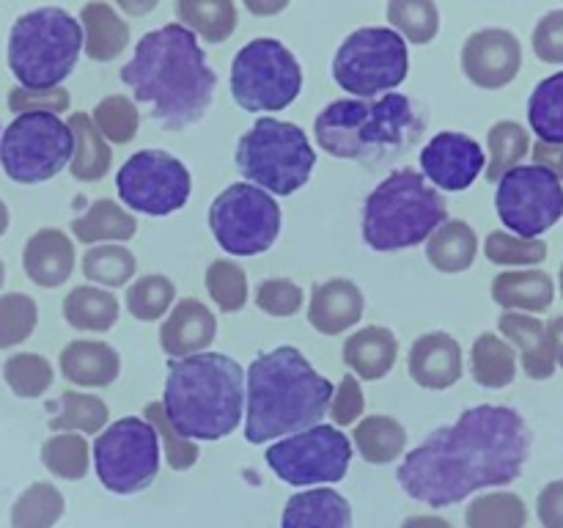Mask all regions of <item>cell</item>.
Wrapping results in <instances>:
<instances>
[{
  "instance_id": "obj_48",
  "label": "cell",
  "mask_w": 563,
  "mask_h": 528,
  "mask_svg": "<svg viewBox=\"0 0 563 528\" xmlns=\"http://www.w3.org/2000/svg\"><path fill=\"white\" fill-rule=\"evenodd\" d=\"M91 121L104 141L130 143L137 135L141 116H137V108L132 99L113 94V97H104L102 102H97Z\"/></svg>"
},
{
  "instance_id": "obj_16",
  "label": "cell",
  "mask_w": 563,
  "mask_h": 528,
  "mask_svg": "<svg viewBox=\"0 0 563 528\" xmlns=\"http://www.w3.org/2000/svg\"><path fill=\"white\" fill-rule=\"evenodd\" d=\"M115 190L135 212L163 218L185 207L192 193V176L174 154L163 148H141L121 165Z\"/></svg>"
},
{
  "instance_id": "obj_64",
  "label": "cell",
  "mask_w": 563,
  "mask_h": 528,
  "mask_svg": "<svg viewBox=\"0 0 563 528\" xmlns=\"http://www.w3.org/2000/svg\"><path fill=\"white\" fill-rule=\"evenodd\" d=\"M0 132H3V130H0Z\"/></svg>"
},
{
  "instance_id": "obj_9",
  "label": "cell",
  "mask_w": 563,
  "mask_h": 528,
  "mask_svg": "<svg viewBox=\"0 0 563 528\" xmlns=\"http://www.w3.org/2000/svg\"><path fill=\"white\" fill-rule=\"evenodd\" d=\"M300 91V61L278 38H253L231 61V97L247 113L289 108Z\"/></svg>"
},
{
  "instance_id": "obj_58",
  "label": "cell",
  "mask_w": 563,
  "mask_h": 528,
  "mask_svg": "<svg viewBox=\"0 0 563 528\" xmlns=\"http://www.w3.org/2000/svg\"><path fill=\"white\" fill-rule=\"evenodd\" d=\"M401 528H451V522L438 515H416L407 517V520L401 522Z\"/></svg>"
},
{
  "instance_id": "obj_35",
  "label": "cell",
  "mask_w": 563,
  "mask_h": 528,
  "mask_svg": "<svg viewBox=\"0 0 563 528\" xmlns=\"http://www.w3.org/2000/svg\"><path fill=\"white\" fill-rule=\"evenodd\" d=\"M119 311L113 292L97 289V286H75L64 300V319L75 330L104 333L119 322Z\"/></svg>"
},
{
  "instance_id": "obj_45",
  "label": "cell",
  "mask_w": 563,
  "mask_h": 528,
  "mask_svg": "<svg viewBox=\"0 0 563 528\" xmlns=\"http://www.w3.org/2000/svg\"><path fill=\"white\" fill-rule=\"evenodd\" d=\"M174 297V280L165 278V275H143L126 289V311L141 322H154L170 311Z\"/></svg>"
},
{
  "instance_id": "obj_3",
  "label": "cell",
  "mask_w": 563,
  "mask_h": 528,
  "mask_svg": "<svg viewBox=\"0 0 563 528\" xmlns=\"http://www.w3.org/2000/svg\"><path fill=\"white\" fill-rule=\"evenodd\" d=\"M333 391L297 346L264 352L245 372V440L258 446L317 427Z\"/></svg>"
},
{
  "instance_id": "obj_25",
  "label": "cell",
  "mask_w": 563,
  "mask_h": 528,
  "mask_svg": "<svg viewBox=\"0 0 563 528\" xmlns=\"http://www.w3.org/2000/svg\"><path fill=\"white\" fill-rule=\"evenodd\" d=\"M399 361V339L383 324L355 330L344 344V363L361 380H383Z\"/></svg>"
},
{
  "instance_id": "obj_62",
  "label": "cell",
  "mask_w": 563,
  "mask_h": 528,
  "mask_svg": "<svg viewBox=\"0 0 563 528\" xmlns=\"http://www.w3.org/2000/svg\"><path fill=\"white\" fill-rule=\"evenodd\" d=\"M3 280H5V267H3V262H0V286H3Z\"/></svg>"
},
{
  "instance_id": "obj_26",
  "label": "cell",
  "mask_w": 563,
  "mask_h": 528,
  "mask_svg": "<svg viewBox=\"0 0 563 528\" xmlns=\"http://www.w3.org/2000/svg\"><path fill=\"white\" fill-rule=\"evenodd\" d=\"M500 333L509 339V344L520 352L522 369L531 380H550L555 374V358L550 350L548 328L531 314L506 311L498 322Z\"/></svg>"
},
{
  "instance_id": "obj_43",
  "label": "cell",
  "mask_w": 563,
  "mask_h": 528,
  "mask_svg": "<svg viewBox=\"0 0 563 528\" xmlns=\"http://www.w3.org/2000/svg\"><path fill=\"white\" fill-rule=\"evenodd\" d=\"M42 462L53 476L69 479L77 482L88 473V443L82 440V435L75 432H55L53 438L44 440L42 446Z\"/></svg>"
},
{
  "instance_id": "obj_12",
  "label": "cell",
  "mask_w": 563,
  "mask_h": 528,
  "mask_svg": "<svg viewBox=\"0 0 563 528\" xmlns=\"http://www.w3.org/2000/svg\"><path fill=\"white\" fill-rule=\"evenodd\" d=\"M278 201L251 182L229 185L209 207V229L231 256H258L275 245L280 234Z\"/></svg>"
},
{
  "instance_id": "obj_63",
  "label": "cell",
  "mask_w": 563,
  "mask_h": 528,
  "mask_svg": "<svg viewBox=\"0 0 563 528\" xmlns=\"http://www.w3.org/2000/svg\"><path fill=\"white\" fill-rule=\"evenodd\" d=\"M559 280H561V295H563V267H561V278Z\"/></svg>"
},
{
  "instance_id": "obj_29",
  "label": "cell",
  "mask_w": 563,
  "mask_h": 528,
  "mask_svg": "<svg viewBox=\"0 0 563 528\" xmlns=\"http://www.w3.org/2000/svg\"><path fill=\"white\" fill-rule=\"evenodd\" d=\"M71 138H75V154H71L69 170L77 182H99L113 165V152H110L108 141L99 135L93 127L91 116L71 113L66 119Z\"/></svg>"
},
{
  "instance_id": "obj_47",
  "label": "cell",
  "mask_w": 563,
  "mask_h": 528,
  "mask_svg": "<svg viewBox=\"0 0 563 528\" xmlns=\"http://www.w3.org/2000/svg\"><path fill=\"white\" fill-rule=\"evenodd\" d=\"M38 322L36 300L22 292H9L0 297V350L22 344L33 336Z\"/></svg>"
},
{
  "instance_id": "obj_34",
  "label": "cell",
  "mask_w": 563,
  "mask_h": 528,
  "mask_svg": "<svg viewBox=\"0 0 563 528\" xmlns=\"http://www.w3.org/2000/svg\"><path fill=\"white\" fill-rule=\"evenodd\" d=\"M352 443L361 451V457L372 465H388L399 460L407 446V429L390 416H368L355 424Z\"/></svg>"
},
{
  "instance_id": "obj_30",
  "label": "cell",
  "mask_w": 563,
  "mask_h": 528,
  "mask_svg": "<svg viewBox=\"0 0 563 528\" xmlns=\"http://www.w3.org/2000/svg\"><path fill=\"white\" fill-rule=\"evenodd\" d=\"M478 237L465 220H445L427 240V258L440 273H465L476 262Z\"/></svg>"
},
{
  "instance_id": "obj_61",
  "label": "cell",
  "mask_w": 563,
  "mask_h": 528,
  "mask_svg": "<svg viewBox=\"0 0 563 528\" xmlns=\"http://www.w3.org/2000/svg\"><path fill=\"white\" fill-rule=\"evenodd\" d=\"M5 229H9V207L0 201V237L5 234Z\"/></svg>"
},
{
  "instance_id": "obj_33",
  "label": "cell",
  "mask_w": 563,
  "mask_h": 528,
  "mask_svg": "<svg viewBox=\"0 0 563 528\" xmlns=\"http://www.w3.org/2000/svg\"><path fill=\"white\" fill-rule=\"evenodd\" d=\"M179 25L198 33L207 44H223L236 31V6L231 0H179Z\"/></svg>"
},
{
  "instance_id": "obj_52",
  "label": "cell",
  "mask_w": 563,
  "mask_h": 528,
  "mask_svg": "<svg viewBox=\"0 0 563 528\" xmlns=\"http://www.w3.org/2000/svg\"><path fill=\"white\" fill-rule=\"evenodd\" d=\"M71 97L66 88H53V91H27V88H11L9 110L11 113H55L69 110Z\"/></svg>"
},
{
  "instance_id": "obj_17",
  "label": "cell",
  "mask_w": 563,
  "mask_h": 528,
  "mask_svg": "<svg viewBox=\"0 0 563 528\" xmlns=\"http://www.w3.org/2000/svg\"><path fill=\"white\" fill-rule=\"evenodd\" d=\"M423 176L432 187L445 193L467 190L487 168V154L465 132H438L421 152Z\"/></svg>"
},
{
  "instance_id": "obj_23",
  "label": "cell",
  "mask_w": 563,
  "mask_h": 528,
  "mask_svg": "<svg viewBox=\"0 0 563 528\" xmlns=\"http://www.w3.org/2000/svg\"><path fill=\"white\" fill-rule=\"evenodd\" d=\"M280 528H352V506L333 487L302 490L286 501Z\"/></svg>"
},
{
  "instance_id": "obj_27",
  "label": "cell",
  "mask_w": 563,
  "mask_h": 528,
  "mask_svg": "<svg viewBox=\"0 0 563 528\" xmlns=\"http://www.w3.org/2000/svg\"><path fill=\"white\" fill-rule=\"evenodd\" d=\"M555 286L550 273L544 270H509V273L495 275L493 300L500 308H509L517 314H539L553 306Z\"/></svg>"
},
{
  "instance_id": "obj_53",
  "label": "cell",
  "mask_w": 563,
  "mask_h": 528,
  "mask_svg": "<svg viewBox=\"0 0 563 528\" xmlns=\"http://www.w3.org/2000/svg\"><path fill=\"white\" fill-rule=\"evenodd\" d=\"M533 53L544 64H563V9H553L533 28Z\"/></svg>"
},
{
  "instance_id": "obj_41",
  "label": "cell",
  "mask_w": 563,
  "mask_h": 528,
  "mask_svg": "<svg viewBox=\"0 0 563 528\" xmlns=\"http://www.w3.org/2000/svg\"><path fill=\"white\" fill-rule=\"evenodd\" d=\"M82 275L99 286H126L137 270L135 253L126 245H93L82 256Z\"/></svg>"
},
{
  "instance_id": "obj_59",
  "label": "cell",
  "mask_w": 563,
  "mask_h": 528,
  "mask_svg": "<svg viewBox=\"0 0 563 528\" xmlns=\"http://www.w3.org/2000/svg\"><path fill=\"white\" fill-rule=\"evenodd\" d=\"M286 0H273V3H262V0H247L245 3V9L251 11V14H278V11H284L286 9Z\"/></svg>"
},
{
  "instance_id": "obj_44",
  "label": "cell",
  "mask_w": 563,
  "mask_h": 528,
  "mask_svg": "<svg viewBox=\"0 0 563 528\" xmlns=\"http://www.w3.org/2000/svg\"><path fill=\"white\" fill-rule=\"evenodd\" d=\"M3 377L20 399H38L53 385L55 374L47 358L36 352H16L5 361Z\"/></svg>"
},
{
  "instance_id": "obj_10",
  "label": "cell",
  "mask_w": 563,
  "mask_h": 528,
  "mask_svg": "<svg viewBox=\"0 0 563 528\" xmlns=\"http://www.w3.org/2000/svg\"><path fill=\"white\" fill-rule=\"evenodd\" d=\"M410 72L407 42L394 28H357L333 58V80L355 97L374 99L401 86Z\"/></svg>"
},
{
  "instance_id": "obj_36",
  "label": "cell",
  "mask_w": 563,
  "mask_h": 528,
  "mask_svg": "<svg viewBox=\"0 0 563 528\" xmlns=\"http://www.w3.org/2000/svg\"><path fill=\"white\" fill-rule=\"evenodd\" d=\"M528 121L539 143L563 146V72L544 77L528 99Z\"/></svg>"
},
{
  "instance_id": "obj_6",
  "label": "cell",
  "mask_w": 563,
  "mask_h": 528,
  "mask_svg": "<svg viewBox=\"0 0 563 528\" xmlns=\"http://www.w3.org/2000/svg\"><path fill=\"white\" fill-rule=\"evenodd\" d=\"M449 220L438 187L412 168H399L379 182L363 204V240L372 251L390 253L427 242Z\"/></svg>"
},
{
  "instance_id": "obj_31",
  "label": "cell",
  "mask_w": 563,
  "mask_h": 528,
  "mask_svg": "<svg viewBox=\"0 0 563 528\" xmlns=\"http://www.w3.org/2000/svg\"><path fill=\"white\" fill-rule=\"evenodd\" d=\"M471 372L482 388H506L517 377V350L495 333H482L473 341Z\"/></svg>"
},
{
  "instance_id": "obj_57",
  "label": "cell",
  "mask_w": 563,
  "mask_h": 528,
  "mask_svg": "<svg viewBox=\"0 0 563 528\" xmlns=\"http://www.w3.org/2000/svg\"><path fill=\"white\" fill-rule=\"evenodd\" d=\"M548 339H550V350H553V358L559 366H563V314L561 317H553L548 324Z\"/></svg>"
},
{
  "instance_id": "obj_11",
  "label": "cell",
  "mask_w": 563,
  "mask_h": 528,
  "mask_svg": "<svg viewBox=\"0 0 563 528\" xmlns=\"http://www.w3.org/2000/svg\"><path fill=\"white\" fill-rule=\"evenodd\" d=\"M75 154L66 121L55 113H22L0 135V163L16 185H38L58 176Z\"/></svg>"
},
{
  "instance_id": "obj_60",
  "label": "cell",
  "mask_w": 563,
  "mask_h": 528,
  "mask_svg": "<svg viewBox=\"0 0 563 528\" xmlns=\"http://www.w3.org/2000/svg\"><path fill=\"white\" fill-rule=\"evenodd\" d=\"M121 9H126V11H137V14H141V11H152V9H157V3H154V0H148V3H143V6H132V3H121Z\"/></svg>"
},
{
  "instance_id": "obj_46",
  "label": "cell",
  "mask_w": 563,
  "mask_h": 528,
  "mask_svg": "<svg viewBox=\"0 0 563 528\" xmlns=\"http://www.w3.org/2000/svg\"><path fill=\"white\" fill-rule=\"evenodd\" d=\"M207 292L220 311H242L247 302L245 270L236 262H229V258H218V262H212L207 267Z\"/></svg>"
},
{
  "instance_id": "obj_18",
  "label": "cell",
  "mask_w": 563,
  "mask_h": 528,
  "mask_svg": "<svg viewBox=\"0 0 563 528\" xmlns=\"http://www.w3.org/2000/svg\"><path fill=\"white\" fill-rule=\"evenodd\" d=\"M522 66V44L506 28H484L467 36L462 47V69L467 80L487 91L509 86Z\"/></svg>"
},
{
  "instance_id": "obj_5",
  "label": "cell",
  "mask_w": 563,
  "mask_h": 528,
  "mask_svg": "<svg viewBox=\"0 0 563 528\" xmlns=\"http://www.w3.org/2000/svg\"><path fill=\"white\" fill-rule=\"evenodd\" d=\"M427 119L405 94L379 99H335L313 121L317 141L330 157L383 163L421 141Z\"/></svg>"
},
{
  "instance_id": "obj_49",
  "label": "cell",
  "mask_w": 563,
  "mask_h": 528,
  "mask_svg": "<svg viewBox=\"0 0 563 528\" xmlns=\"http://www.w3.org/2000/svg\"><path fill=\"white\" fill-rule=\"evenodd\" d=\"M484 256L504 267H522V264H542L548 258V242L522 240L509 231H493L484 242Z\"/></svg>"
},
{
  "instance_id": "obj_14",
  "label": "cell",
  "mask_w": 563,
  "mask_h": 528,
  "mask_svg": "<svg viewBox=\"0 0 563 528\" xmlns=\"http://www.w3.org/2000/svg\"><path fill=\"white\" fill-rule=\"evenodd\" d=\"M352 462V440L330 424L289 435L267 449V465L291 487L335 484L346 476Z\"/></svg>"
},
{
  "instance_id": "obj_2",
  "label": "cell",
  "mask_w": 563,
  "mask_h": 528,
  "mask_svg": "<svg viewBox=\"0 0 563 528\" xmlns=\"http://www.w3.org/2000/svg\"><path fill=\"white\" fill-rule=\"evenodd\" d=\"M121 80L168 130L201 121L218 88V75L207 64L196 33L179 22L141 36L130 64L121 66Z\"/></svg>"
},
{
  "instance_id": "obj_38",
  "label": "cell",
  "mask_w": 563,
  "mask_h": 528,
  "mask_svg": "<svg viewBox=\"0 0 563 528\" xmlns=\"http://www.w3.org/2000/svg\"><path fill=\"white\" fill-rule=\"evenodd\" d=\"M64 509L66 501L55 484L33 482L11 506V528H53Z\"/></svg>"
},
{
  "instance_id": "obj_7",
  "label": "cell",
  "mask_w": 563,
  "mask_h": 528,
  "mask_svg": "<svg viewBox=\"0 0 563 528\" xmlns=\"http://www.w3.org/2000/svg\"><path fill=\"white\" fill-rule=\"evenodd\" d=\"M82 28L69 11L44 6L22 14L9 33V69L20 88L53 91L75 72Z\"/></svg>"
},
{
  "instance_id": "obj_50",
  "label": "cell",
  "mask_w": 563,
  "mask_h": 528,
  "mask_svg": "<svg viewBox=\"0 0 563 528\" xmlns=\"http://www.w3.org/2000/svg\"><path fill=\"white\" fill-rule=\"evenodd\" d=\"M143 418L154 427L157 438L163 440L165 446V460L174 471H190L198 460V446L192 440H185L174 427H170L168 416L163 410V402H148L146 410H143Z\"/></svg>"
},
{
  "instance_id": "obj_28",
  "label": "cell",
  "mask_w": 563,
  "mask_h": 528,
  "mask_svg": "<svg viewBox=\"0 0 563 528\" xmlns=\"http://www.w3.org/2000/svg\"><path fill=\"white\" fill-rule=\"evenodd\" d=\"M82 50L97 64L115 61L130 42V25L110 3H86L80 11Z\"/></svg>"
},
{
  "instance_id": "obj_1",
  "label": "cell",
  "mask_w": 563,
  "mask_h": 528,
  "mask_svg": "<svg viewBox=\"0 0 563 528\" xmlns=\"http://www.w3.org/2000/svg\"><path fill=\"white\" fill-rule=\"evenodd\" d=\"M531 443L520 410L478 405L412 449L396 479L410 498L443 509L478 490L515 482L531 457Z\"/></svg>"
},
{
  "instance_id": "obj_8",
  "label": "cell",
  "mask_w": 563,
  "mask_h": 528,
  "mask_svg": "<svg viewBox=\"0 0 563 528\" xmlns=\"http://www.w3.org/2000/svg\"><path fill=\"white\" fill-rule=\"evenodd\" d=\"M236 168L251 185L273 196H291L300 190L317 165L311 141L291 121L273 116L258 119L236 143Z\"/></svg>"
},
{
  "instance_id": "obj_13",
  "label": "cell",
  "mask_w": 563,
  "mask_h": 528,
  "mask_svg": "<svg viewBox=\"0 0 563 528\" xmlns=\"http://www.w3.org/2000/svg\"><path fill=\"white\" fill-rule=\"evenodd\" d=\"M93 465L110 493H143L159 473L157 432L146 418H119L93 440Z\"/></svg>"
},
{
  "instance_id": "obj_32",
  "label": "cell",
  "mask_w": 563,
  "mask_h": 528,
  "mask_svg": "<svg viewBox=\"0 0 563 528\" xmlns=\"http://www.w3.org/2000/svg\"><path fill=\"white\" fill-rule=\"evenodd\" d=\"M135 231L137 220L110 198H99L80 218L71 220V234L80 242H126Z\"/></svg>"
},
{
  "instance_id": "obj_15",
  "label": "cell",
  "mask_w": 563,
  "mask_h": 528,
  "mask_svg": "<svg viewBox=\"0 0 563 528\" xmlns=\"http://www.w3.org/2000/svg\"><path fill=\"white\" fill-rule=\"evenodd\" d=\"M495 209L511 234L539 240L563 215L561 179L542 165H517L498 179Z\"/></svg>"
},
{
  "instance_id": "obj_40",
  "label": "cell",
  "mask_w": 563,
  "mask_h": 528,
  "mask_svg": "<svg viewBox=\"0 0 563 528\" xmlns=\"http://www.w3.org/2000/svg\"><path fill=\"white\" fill-rule=\"evenodd\" d=\"M467 528H526L528 526V506L520 495L498 493L478 495L465 512Z\"/></svg>"
},
{
  "instance_id": "obj_20",
  "label": "cell",
  "mask_w": 563,
  "mask_h": 528,
  "mask_svg": "<svg viewBox=\"0 0 563 528\" xmlns=\"http://www.w3.org/2000/svg\"><path fill=\"white\" fill-rule=\"evenodd\" d=\"M410 377L421 388L445 391L460 383L462 377V346L454 336L434 330L421 336L407 355Z\"/></svg>"
},
{
  "instance_id": "obj_56",
  "label": "cell",
  "mask_w": 563,
  "mask_h": 528,
  "mask_svg": "<svg viewBox=\"0 0 563 528\" xmlns=\"http://www.w3.org/2000/svg\"><path fill=\"white\" fill-rule=\"evenodd\" d=\"M533 165H542V168L553 170L559 179H563V146H548V143H537L531 152Z\"/></svg>"
},
{
  "instance_id": "obj_42",
  "label": "cell",
  "mask_w": 563,
  "mask_h": 528,
  "mask_svg": "<svg viewBox=\"0 0 563 528\" xmlns=\"http://www.w3.org/2000/svg\"><path fill=\"white\" fill-rule=\"evenodd\" d=\"M388 20L412 44H429L440 31V9L432 0H390Z\"/></svg>"
},
{
  "instance_id": "obj_37",
  "label": "cell",
  "mask_w": 563,
  "mask_h": 528,
  "mask_svg": "<svg viewBox=\"0 0 563 528\" xmlns=\"http://www.w3.org/2000/svg\"><path fill=\"white\" fill-rule=\"evenodd\" d=\"M110 410L99 396L80 394V391H64L60 394V410L49 418L53 432H75V435H97L108 424Z\"/></svg>"
},
{
  "instance_id": "obj_24",
  "label": "cell",
  "mask_w": 563,
  "mask_h": 528,
  "mask_svg": "<svg viewBox=\"0 0 563 528\" xmlns=\"http://www.w3.org/2000/svg\"><path fill=\"white\" fill-rule=\"evenodd\" d=\"M60 374L82 388H104L121 374V358L104 341L77 339L60 352Z\"/></svg>"
},
{
  "instance_id": "obj_22",
  "label": "cell",
  "mask_w": 563,
  "mask_h": 528,
  "mask_svg": "<svg viewBox=\"0 0 563 528\" xmlns=\"http://www.w3.org/2000/svg\"><path fill=\"white\" fill-rule=\"evenodd\" d=\"M22 267L36 286L55 289L75 270V242L60 229H38L22 251Z\"/></svg>"
},
{
  "instance_id": "obj_55",
  "label": "cell",
  "mask_w": 563,
  "mask_h": 528,
  "mask_svg": "<svg viewBox=\"0 0 563 528\" xmlns=\"http://www.w3.org/2000/svg\"><path fill=\"white\" fill-rule=\"evenodd\" d=\"M537 515L544 528H563V479L544 484L537 498Z\"/></svg>"
},
{
  "instance_id": "obj_21",
  "label": "cell",
  "mask_w": 563,
  "mask_h": 528,
  "mask_svg": "<svg viewBox=\"0 0 563 528\" xmlns=\"http://www.w3.org/2000/svg\"><path fill=\"white\" fill-rule=\"evenodd\" d=\"M363 292L350 278H330L313 286L311 306H308V322L324 336H339L355 328L363 317Z\"/></svg>"
},
{
  "instance_id": "obj_51",
  "label": "cell",
  "mask_w": 563,
  "mask_h": 528,
  "mask_svg": "<svg viewBox=\"0 0 563 528\" xmlns=\"http://www.w3.org/2000/svg\"><path fill=\"white\" fill-rule=\"evenodd\" d=\"M256 306L269 317H295L302 308V289L289 278H267L258 284Z\"/></svg>"
},
{
  "instance_id": "obj_39",
  "label": "cell",
  "mask_w": 563,
  "mask_h": 528,
  "mask_svg": "<svg viewBox=\"0 0 563 528\" xmlns=\"http://www.w3.org/2000/svg\"><path fill=\"white\" fill-rule=\"evenodd\" d=\"M487 148V179L498 182L500 176L509 174L511 168H517V165L531 154V135H528L526 127L517 124V121H498V124L489 127Z\"/></svg>"
},
{
  "instance_id": "obj_4",
  "label": "cell",
  "mask_w": 563,
  "mask_h": 528,
  "mask_svg": "<svg viewBox=\"0 0 563 528\" xmlns=\"http://www.w3.org/2000/svg\"><path fill=\"white\" fill-rule=\"evenodd\" d=\"M163 410L185 440H223L245 410V369L220 352L168 363Z\"/></svg>"
},
{
  "instance_id": "obj_54",
  "label": "cell",
  "mask_w": 563,
  "mask_h": 528,
  "mask_svg": "<svg viewBox=\"0 0 563 528\" xmlns=\"http://www.w3.org/2000/svg\"><path fill=\"white\" fill-rule=\"evenodd\" d=\"M363 388L357 383L355 374H344L339 388L333 391V402H330V418L335 421V427H350L357 418L363 416Z\"/></svg>"
},
{
  "instance_id": "obj_19",
  "label": "cell",
  "mask_w": 563,
  "mask_h": 528,
  "mask_svg": "<svg viewBox=\"0 0 563 528\" xmlns=\"http://www.w3.org/2000/svg\"><path fill=\"white\" fill-rule=\"evenodd\" d=\"M218 336V319L207 302L196 297H181L159 328V344L168 358H190L209 350Z\"/></svg>"
}]
</instances>
